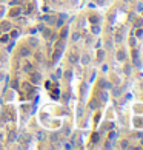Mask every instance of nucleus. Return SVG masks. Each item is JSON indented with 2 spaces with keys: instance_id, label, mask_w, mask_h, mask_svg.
Here are the masks:
<instances>
[{
  "instance_id": "2",
  "label": "nucleus",
  "mask_w": 143,
  "mask_h": 150,
  "mask_svg": "<svg viewBox=\"0 0 143 150\" xmlns=\"http://www.w3.org/2000/svg\"><path fill=\"white\" fill-rule=\"evenodd\" d=\"M20 56H22V57L29 56V50H28V48H22V50H20Z\"/></svg>"
},
{
  "instance_id": "3",
  "label": "nucleus",
  "mask_w": 143,
  "mask_h": 150,
  "mask_svg": "<svg viewBox=\"0 0 143 150\" xmlns=\"http://www.w3.org/2000/svg\"><path fill=\"white\" fill-rule=\"evenodd\" d=\"M25 70H26V71H31V65L26 64V65H25Z\"/></svg>"
},
{
  "instance_id": "4",
  "label": "nucleus",
  "mask_w": 143,
  "mask_h": 150,
  "mask_svg": "<svg viewBox=\"0 0 143 150\" xmlns=\"http://www.w3.org/2000/svg\"><path fill=\"white\" fill-rule=\"evenodd\" d=\"M0 138H2V135H0Z\"/></svg>"
},
{
  "instance_id": "1",
  "label": "nucleus",
  "mask_w": 143,
  "mask_h": 150,
  "mask_svg": "<svg viewBox=\"0 0 143 150\" xmlns=\"http://www.w3.org/2000/svg\"><path fill=\"white\" fill-rule=\"evenodd\" d=\"M31 81H32V84H38V82H40V74L34 73V74L31 76Z\"/></svg>"
}]
</instances>
